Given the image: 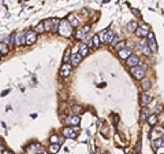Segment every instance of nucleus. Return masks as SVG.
<instances>
[{
    "label": "nucleus",
    "mask_w": 164,
    "mask_h": 154,
    "mask_svg": "<svg viewBox=\"0 0 164 154\" xmlns=\"http://www.w3.org/2000/svg\"><path fill=\"white\" fill-rule=\"evenodd\" d=\"M67 19H68V22H70V23H71L74 28L78 26V22H79V21H78V18L74 15V14H70V15L67 17Z\"/></svg>",
    "instance_id": "18"
},
{
    "label": "nucleus",
    "mask_w": 164,
    "mask_h": 154,
    "mask_svg": "<svg viewBox=\"0 0 164 154\" xmlns=\"http://www.w3.org/2000/svg\"><path fill=\"white\" fill-rule=\"evenodd\" d=\"M134 33H135V36H137V37L145 39V37H148L149 30H148V28H146V26H141V28H137Z\"/></svg>",
    "instance_id": "7"
},
{
    "label": "nucleus",
    "mask_w": 164,
    "mask_h": 154,
    "mask_svg": "<svg viewBox=\"0 0 164 154\" xmlns=\"http://www.w3.org/2000/svg\"><path fill=\"white\" fill-rule=\"evenodd\" d=\"M149 102H150V96H149L146 92L141 94V105H142V106H146Z\"/></svg>",
    "instance_id": "16"
},
{
    "label": "nucleus",
    "mask_w": 164,
    "mask_h": 154,
    "mask_svg": "<svg viewBox=\"0 0 164 154\" xmlns=\"http://www.w3.org/2000/svg\"><path fill=\"white\" fill-rule=\"evenodd\" d=\"M62 136L66 139H75L77 138V132H74V129L71 128V125H68V127L63 128V131H62Z\"/></svg>",
    "instance_id": "5"
},
{
    "label": "nucleus",
    "mask_w": 164,
    "mask_h": 154,
    "mask_svg": "<svg viewBox=\"0 0 164 154\" xmlns=\"http://www.w3.org/2000/svg\"><path fill=\"white\" fill-rule=\"evenodd\" d=\"M156 122H157V116H156V114H152V116L148 117V124L150 127H154Z\"/></svg>",
    "instance_id": "23"
},
{
    "label": "nucleus",
    "mask_w": 164,
    "mask_h": 154,
    "mask_svg": "<svg viewBox=\"0 0 164 154\" xmlns=\"http://www.w3.org/2000/svg\"><path fill=\"white\" fill-rule=\"evenodd\" d=\"M71 61V55H70V48H67L66 52H64V57H63V62H70Z\"/></svg>",
    "instance_id": "28"
},
{
    "label": "nucleus",
    "mask_w": 164,
    "mask_h": 154,
    "mask_svg": "<svg viewBox=\"0 0 164 154\" xmlns=\"http://www.w3.org/2000/svg\"><path fill=\"white\" fill-rule=\"evenodd\" d=\"M126 64H127V66H130V68H133V66H135V65L139 64V58L137 57V55H130L127 59H126Z\"/></svg>",
    "instance_id": "8"
},
{
    "label": "nucleus",
    "mask_w": 164,
    "mask_h": 154,
    "mask_svg": "<svg viewBox=\"0 0 164 154\" xmlns=\"http://www.w3.org/2000/svg\"><path fill=\"white\" fill-rule=\"evenodd\" d=\"M92 43H93V46H94V47H100V43H101L100 36H98V35H94L93 39H92Z\"/></svg>",
    "instance_id": "26"
},
{
    "label": "nucleus",
    "mask_w": 164,
    "mask_h": 154,
    "mask_svg": "<svg viewBox=\"0 0 164 154\" xmlns=\"http://www.w3.org/2000/svg\"><path fill=\"white\" fill-rule=\"evenodd\" d=\"M34 30H36V32L38 33V35H40V33L46 32V30H45V25H44V22H40L38 25H36V26H34Z\"/></svg>",
    "instance_id": "22"
},
{
    "label": "nucleus",
    "mask_w": 164,
    "mask_h": 154,
    "mask_svg": "<svg viewBox=\"0 0 164 154\" xmlns=\"http://www.w3.org/2000/svg\"><path fill=\"white\" fill-rule=\"evenodd\" d=\"M15 46H26V32H18L15 33Z\"/></svg>",
    "instance_id": "6"
},
{
    "label": "nucleus",
    "mask_w": 164,
    "mask_h": 154,
    "mask_svg": "<svg viewBox=\"0 0 164 154\" xmlns=\"http://www.w3.org/2000/svg\"><path fill=\"white\" fill-rule=\"evenodd\" d=\"M44 25H45V30H46V32H48V30L51 32V25H52V21H51V19H48V21H44Z\"/></svg>",
    "instance_id": "32"
},
{
    "label": "nucleus",
    "mask_w": 164,
    "mask_h": 154,
    "mask_svg": "<svg viewBox=\"0 0 164 154\" xmlns=\"http://www.w3.org/2000/svg\"><path fill=\"white\" fill-rule=\"evenodd\" d=\"M0 51H1L3 55H7V54H8V44H7L5 41L0 43Z\"/></svg>",
    "instance_id": "24"
},
{
    "label": "nucleus",
    "mask_w": 164,
    "mask_h": 154,
    "mask_svg": "<svg viewBox=\"0 0 164 154\" xmlns=\"http://www.w3.org/2000/svg\"><path fill=\"white\" fill-rule=\"evenodd\" d=\"M49 142H51V143H60V138L55 133V135H52L51 138H49Z\"/></svg>",
    "instance_id": "29"
},
{
    "label": "nucleus",
    "mask_w": 164,
    "mask_h": 154,
    "mask_svg": "<svg viewBox=\"0 0 164 154\" xmlns=\"http://www.w3.org/2000/svg\"><path fill=\"white\" fill-rule=\"evenodd\" d=\"M145 65H135L133 68H130V73L134 79L137 80H142L145 77V69H144Z\"/></svg>",
    "instance_id": "2"
},
{
    "label": "nucleus",
    "mask_w": 164,
    "mask_h": 154,
    "mask_svg": "<svg viewBox=\"0 0 164 154\" xmlns=\"http://www.w3.org/2000/svg\"><path fill=\"white\" fill-rule=\"evenodd\" d=\"M131 55V51L128 50V48H123V50H119V58L123 59V61H126Z\"/></svg>",
    "instance_id": "12"
},
{
    "label": "nucleus",
    "mask_w": 164,
    "mask_h": 154,
    "mask_svg": "<svg viewBox=\"0 0 164 154\" xmlns=\"http://www.w3.org/2000/svg\"><path fill=\"white\" fill-rule=\"evenodd\" d=\"M71 70H72V65L68 64V62H64L63 66L60 68V76L63 79H67L68 76L71 75Z\"/></svg>",
    "instance_id": "4"
},
{
    "label": "nucleus",
    "mask_w": 164,
    "mask_h": 154,
    "mask_svg": "<svg viewBox=\"0 0 164 154\" xmlns=\"http://www.w3.org/2000/svg\"><path fill=\"white\" fill-rule=\"evenodd\" d=\"M163 140H164V136H163Z\"/></svg>",
    "instance_id": "40"
},
{
    "label": "nucleus",
    "mask_w": 164,
    "mask_h": 154,
    "mask_svg": "<svg viewBox=\"0 0 164 154\" xmlns=\"http://www.w3.org/2000/svg\"><path fill=\"white\" fill-rule=\"evenodd\" d=\"M107 30H101V32L98 33V36H100V40H101V43H107Z\"/></svg>",
    "instance_id": "27"
},
{
    "label": "nucleus",
    "mask_w": 164,
    "mask_h": 154,
    "mask_svg": "<svg viewBox=\"0 0 164 154\" xmlns=\"http://www.w3.org/2000/svg\"><path fill=\"white\" fill-rule=\"evenodd\" d=\"M67 124L68 125H71V127H78L79 125V117L78 116H70L67 117Z\"/></svg>",
    "instance_id": "9"
},
{
    "label": "nucleus",
    "mask_w": 164,
    "mask_h": 154,
    "mask_svg": "<svg viewBox=\"0 0 164 154\" xmlns=\"http://www.w3.org/2000/svg\"><path fill=\"white\" fill-rule=\"evenodd\" d=\"M81 61H82V55L79 52H75V54H72L71 55V65L72 66H78Z\"/></svg>",
    "instance_id": "11"
},
{
    "label": "nucleus",
    "mask_w": 164,
    "mask_h": 154,
    "mask_svg": "<svg viewBox=\"0 0 164 154\" xmlns=\"http://www.w3.org/2000/svg\"><path fill=\"white\" fill-rule=\"evenodd\" d=\"M163 146H164L163 138H160V139H157V140H154L153 142V150H159L160 147H163Z\"/></svg>",
    "instance_id": "21"
},
{
    "label": "nucleus",
    "mask_w": 164,
    "mask_h": 154,
    "mask_svg": "<svg viewBox=\"0 0 164 154\" xmlns=\"http://www.w3.org/2000/svg\"><path fill=\"white\" fill-rule=\"evenodd\" d=\"M138 28V25H137V22L135 21H131V22H128V25H127V30L128 32H135V29Z\"/></svg>",
    "instance_id": "25"
},
{
    "label": "nucleus",
    "mask_w": 164,
    "mask_h": 154,
    "mask_svg": "<svg viewBox=\"0 0 164 154\" xmlns=\"http://www.w3.org/2000/svg\"><path fill=\"white\" fill-rule=\"evenodd\" d=\"M139 48L142 50V52L145 54V55H149V54H150V51H152V50H150V47H149V44L146 41H141V43H139Z\"/></svg>",
    "instance_id": "13"
},
{
    "label": "nucleus",
    "mask_w": 164,
    "mask_h": 154,
    "mask_svg": "<svg viewBox=\"0 0 164 154\" xmlns=\"http://www.w3.org/2000/svg\"><path fill=\"white\" fill-rule=\"evenodd\" d=\"M74 36H75V39H77V40H81V39L83 37V35H82L81 30H78V32H75V35H74Z\"/></svg>",
    "instance_id": "36"
},
{
    "label": "nucleus",
    "mask_w": 164,
    "mask_h": 154,
    "mask_svg": "<svg viewBox=\"0 0 164 154\" xmlns=\"http://www.w3.org/2000/svg\"><path fill=\"white\" fill-rule=\"evenodd\" d=\"M116 48L118 50H123V48H126V41H119L116 44Z\"/></svg>",
    "instance_id": "34"
},
{
    "label": "nucleus",
    "mask_w": 164,
    "mask_h": 154,
    "mask_svg": "<svg viewBox=\"0 0 164 154\" xmlns=\"http://www.w3.org/2000/svg\"><path fill=\"white\" fill-rule=\"evenodd\" d=\"M112 39H113V32L108 29V32H107V43H111V41H112Z\"/></svg>",
    "instance_id": "31"
},
{
    "label": "nucleus",
    "mask_w": 164,
    "mask_h": 154,
    "mask_svg": "<svg viewBox=\"0 0 164 154\" xmlns=\"http://www.w3.org/2000/svg\"><path fill=\"white\" fill-rule=\"evenodd\" d=\"M148 117H149V113H148V109L144 106L142 109H141V117H139V120L142 122H145V121H148Z\"/></svg>",
    "instance_id": "15"
},
{
    "label": "nucleus",
    "mask_w": 164,
    "mask_h": 154,
    "mask_svg": "<svg viewBox=\"0 0 164 154\" xmlns=\"http://www.w3.org/2000/svg\"><path fill=\"white\" fill-rule=\"evenodd\" d=\"M72 112L75 113V114H78V113L82 112V107L79 106V105H74V106H72Z\"/></svg>",
    "instance_id": "33"
},
{
    "label": "nucleus",
    "mask_w": 164,
    "mask_h": 154,
    "mask_svg": "<svg viewBox=\"0 0 164 154\" xmlns=\"http://www.w3.org/2000/svg\"><path fill=\"white\" fill-rule=\"evenodd\" d=\"M89 30H90V26H89V25H86V26H83L81 29V32H82V35H83V36H85V35H86Z\"/></svg>",
    "instance_id": "35"
},
{
    "label": "nucleus",
    "mask_w": 164,
    "mask_h": 154,
    "mask_svg": "<svg viewBox=\"0 0 164 154\" xmlns=\"http://www.w3.org/2000/svg\"><path fill=\"white\" fill-rule=\"evenodd\" d=\"M57 33L63 36V37H70L74 35V26L68 22V19H62L60 25H59V29H57Z\"/></svg>",
    "instance_id": "1"
},
{
    "label": "nucleus",
    "mask_w": 164,
    "mask_h": 154,
    "mask_svg": "<svg viewBox=\"0 0 164 154\" xmlns=\"http://www.w3.org/2000/svg\"><path fill=\"white\" fill-rule=\"evenodd\" d=\"M1 144H3V140H1V138H0V146H1Z\"/></svg>",
    "instance_id": "38"
},
{
    "label": "nucleus",
    "mask_w": 164,
    "mask_h": 154,
    "mask_svg": "<svg viewBox=\"0 0 164 154\" xmlns=\"http://www.w3.org/2000/svg\"><path fill=\"white\" fill-rule=\"evenodd\" d=\"M141 87H142L144 91H148L150 88V81H149L148 77H144L142 81H141Z\"/></svg>",
    "instance_id": "17"
},
{
    "label": "nucleus",
    "mask_w": 164,
    "mask_h": 154,
    "mask_svg": "<svg viewBox=\"0 0 164 154\" xmlns=\"http://www.w3.org/2000/svg\"><path fill=\"white\" fill-rule=\"evenodd\" d=\"M37 35L38 33L33 29V30H27L26 32V46H33L37 40Z\"/></svg>",
    "instance_id": "3"
},
{
    "label": "nucleus",
    "mask_w": 164,
    "mask_h": 154,
    "mask_svg": "<svg viewBox=\"0 0 164 154\" xmlns=\"http://www.w3.org/2000/svg\"><path fill=\"white\" fill-rule=\"evenodd\" d=\"M46 151H49V150L44 149V147H40V149H38V151H37V153H46Z\"/></svg>",
    "instance_id": "37"
},
{
    "label": "nucleus",
    "mask_w": 164,
    "mask_h": 154,
    "mask_svg": "<svg viewBox=\"0 0 164 154\" xmlns=\"http://www.w3.org/2000/svg\"><path fill=\"white\" fill-rule=\"evenodd\" d=\"M87 52H89V47H87V44H81V46H79V54H81L82 57H86Z\"/></svg>",
    "instance_id": "19"
},
{
    "label": "nucleus",
    "mask_w": 164,
    "mask_h": 154,
    "mask_svg": "<svg viewBox=\"0 0 164 154\" xmlns=\"http://www.w3.org/2000/svg\"><path fill=\"white\" fill-rule=\"evenodd\" d=\"M52 25H51V32H57V29H59V25H60V19H57V18H52Z\"/></svg>",
    "instance_id": "14"
},
{
    "label": "nucleus",
    "mask_w": 164,
    "mask_h": 154,
    "mask_svg": "<svg viewBox=\"0 0 164 154\" xmlns=\"http://www.w3.org/2000/svg\"><path fill=\"white\" fill-rule=\"evenodd\" d=\"M59 96H60V99L62 101H67V91L66 90H62L60 92H59Z\"/></svg>",
    "instance_id": "30"
},
{
    "label": "nucleus",
    "mask_w": 164,
    "mask_h": 154,
    "mask_svg": "<svg viewBox=\"0 0 164 154\" xmlns=\"http://www.w3.org/2000/svg\"><path fill=\"white\" fill-rule=\"evenodd\" d=\"M48 150H49L51 153H57V151L60 150V143H51L49 147H48Z\"/></svg>",
    "instance_id": "20"
},
{
    "label": "nucleus",
    "mask_w": 164,
    "mask_h": 154,
    "mask_svg": "<svg viewBox=\"0 0 164 154\" xmlns=\"http://www.w3.org/2000/svg\"><path fill=\"white\" fill-rule=\"evenodd\" d=\"M1 57H3V54H1V51H0V59H1Z\"/></svg>",
    "instance_id": "39"
},
{
    "label": "nucleus",
    "mask_w": 164,
    "mask_h": 154,
    "mask_svg": "<svg viewBox=\"0 0 164 154\" xmlns=\"http://www.w3.org/2000/svg\"><path fill=\"white\" fill-rule=\"evenodd\" d=\"M148 39H149V47H150V50L153 51V52H156L157 51V46H156V41H154V36H153V33H150L149 32L148 35Z\"/></svg>",
    "instance_id": "10"
}]
</instances>
